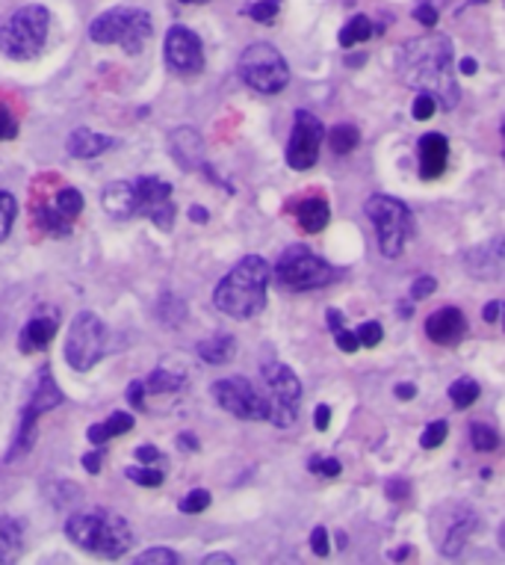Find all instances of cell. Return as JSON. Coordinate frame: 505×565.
<instances>
[{
  "label": "cell",
  "mask_w": 505,
  "mask_h": 565,
  "mask_svg": "<svg viewBox=\"0 0 505 565\" xmlns=\"http://www.w3.org/2000/svg\"><path fill=\"white\" fill-rule=\"evenodd\" d=\"M399 72L408 86L434 95L443 110H452L461 102V89L452 77V42L447 36L434 33L408 42L399 56Z\"/></svg>",
  "instance_id": "6da1fadb"
},
{
  "label": "cell",
  "mask_w": 505,
  "mask_h": 565,
  "mask_svg": "<svg viewBox=\"0 0 505 565\" xmlns=\"http://www.w3.org/2000/svg\"><path fill=\"white\" fill-rule=\"evenodd\" d=\"M269 264L260 255H248L222 278L213 290V302L222 315L234 320H251L267 308V288H269Z\"/></svg>",
  "instance_id": "7a4b0ae2"
},
{
  "label": "cell",
  "mask_w": 505,
  "mask_h": 565,
  "mask_svg": "<svg viewBox=\"0 0 505 565\" xmlns=\"http://www.w3.org/2000/svg\"><path fill=\"white\" fill-rule=\"evenodd\" d=\"M65 536L72 539L74 545L89 551V554L101 556H121L133 542L130 524L116 512L107 510H93V512H77L65 524Z\"/></svg>",
  "instance_id": "3957f363"
},
{
  "label": "cell",
  "mask_w": 505,
  "mask_h": 565,
  "mask_svg": "<svg viewBox=\"0 0 505 565\" xmlns=\"http://www.w3.org/2000/svg\"><path fill=\"white\" fill-rule=\"evenodd\" d=\"M151 36H154V21L146 10H133V7L107 10L89 28V39L95 45H119L125 54H142Z\"/></svg>",
  "instance_id": "277c9868"
},
{
  "label": "cell",
  "mask_w": 505,
  "mask_h": 565,
  "mask_svg": "<svg viewBox=\"0 0 505 565\" xmlns=\"http://www.w3.org/2000/svg\"><path fill=\"white\" fill-rule=\"evenodd\" d=\"M51 30V12L39 3H30L24 10L12 12L10 19L0 24V51L10 60L28 63L42 54Z\"/></svg>",
  "instance_id": "5b68a950"
},
{
  "label": "cell",
  "mask_w": 505,
  "mask_h": 565,
  "mask_svg": "<svg viewBox=\"0 0 505 565\" xmlns=\"http://www.w3.org/2000/svg\"><path fill=\"white\" fill-rule=\"evenodd\" d=\"M364 211L373 220L378 232V249L387 258H399L405 249V243L411 241L413 220L408 204L394 199V195H369Z\"/></svg>",
  "instance_id": "8992f818"
},
{
  "label": "cell",
  "mask_w": 505,
  "mask_h": 565,
  "mask_svg": "<svg viewBox=\"0 0 505 565\" xmlns=\"http://www.w3.org/2000/svg\"><path fill=\"white\" fill-rule=\"evenodd\" d=\"M276 276L287 290H299V294H302V290L325 288V285H331L341 273L331 267L325 258L313 255L308 246L296 243V246L284 249V255L278 258Z\"/></svg>",
  "instance_id": "52a82bcc"
},
{
  "label": "cell",
  "mask_w": 505,
  "mask_h": 565,
  "mask_svg": "<svg viewBox=\"0 0 505 565\" xmlns=\"http://www.w3.org/2000/svg\"><path fill=\"white\" fill-rule=\"evenodd\" d=\"M239 77L246 81L255 93L276 95L281 93L290 81V68H287L284 56L276 45L267 42H255L239 54Z\"/></svg>",
  "instance_id": "ba28073f"
},
{
  "label": "cell",
  "mask_w": 505,
  "mask_h": 565,
  "mask_svg": "<svg viewBox=\"0 0 505 565\" xmlns=\"http://www.w3.org/2000/svg\"><path fill=\"white\" fill-rule=\"evenodd\" d=\"M264 385H267V406H269V424L278 429L293 427L299 417V403H302V385L287 364L267 362L260 367Z\"/></svg>",
  "instance_id": "9c48e42d"
},
{
  "label": "cell",
  "mask_w": 505,
  "mask_h": 565,
  "mask_svg": "<svg viewBox=\"0 0 505 565\" xmlns=\"http://www.w3.org/2000/svg\"><path fill=\"white\" fill-rule=\"evenodd\" d=\"M107 347V326L93 311H80L72 320L68 338H65V362L72 371H93L101 362Z\"/></svg>",
  "instance_id": "30bf717a"
},
{
  "label": "cell",
  "mask_w": 505,
  "mask_h": 565,
  "mask_svg": "<svg viewBox=\"0 0 505 565\" xmlns=\"http://www.w3.org/2000/svg\"><path fill=\"white\" fill-rule=\"evenodd\" d=\"M60 403H63V391L56 388L54 376H51V367L45 364V367L39 371L36 388L30 394L28 408H24V415H21V429L19 436H15V445H12V454L7 456V462L28 454L30 447H33V441H36V420L45 415V412L60 406Z\"/></svg>",
  "instance_id": "8fae6325"
},
{
  "label": "cell",
  "mask_w": 505,
  "mask_h": 565,
  "mask_svg": "<svg viewBox=\"0 0 505 565\" xmlns=\"http://www.w3.org/2000/svg\"><path fill=\"white\" fill-rule=\"evenodd\" d=\"M476 512L464 503H443L432 512V539L447 556H459L468 539L476 533Z\"/></svg>",
  "instance_id": "7c38bea8"
},
{
  "label": "cell",
  "mask_w": 505,
  "mask_h": 565,
  "mask_svg": "<svg viewBox=\"0 0 505 565\" xmlns=\"http://www.w3.org/2000/svg\"><path fill=\"white\" fill-rule=\"evenodd\" d=\"M83 211V195L74 186H60L54 195L36 199L33 204V216L42 232L54 234V237H68L74 228V220Z\"/></svg>",
  "instance_id": "4fadbf2b"
},
{
  "label": "cell",
  "mask_w": 505,
  "mask_h": 565,
  "mask_svg": "<svg viewBox=\"0 0 505 565\" xmlns=\"http://www.w3.org/2000/svg\"><path fill=\"white\" fill-rule=\"evenodd\" d=\"M213 399L225 412H230L239 420H267L269 406L267 397L243 376H228V380L213 382Z\"/></svg>",
  "instance_id": "5bb4252c"
},
{
  "label": "cell",
  "mask_w": 505,
  "mask_h": 565,
  "mask_svg": "<svg viewBox=\"0 0 505 565\" xmlns=\"http://www.w3.org/2000/svg\"><path fill=\"white\" fill-rule=\"evenodd\" d=\"M322 137H325V128H322V121L313 113H296L293 134H290V142H287V163H290V169L308 172L320 160Z\"/></svg>",
  "instance_id": "9a60e30c"
},
{
  "label": "cell",
  "mask_w": 505,
  "mask_h": 565,
  "mask_svg": "<svg viewBox=\"0 0 505 565\" xmlns=\"http://www.w3.org/2000/svg\"><path fill=\"white\" fill-rule=\"evenodd\" d=\"M137 190V214H146L160 232L175 228V202H172V186L163 178L142 175L133 181Z\"/></svg>",
  "instance_id": "2e32d148"
},
{
  "label": "cell",
  "mask_w": 505,
  "mask_h": 565,
  "mask_svg": "<svg viewBox=\"0 0 505 565\" xmlns=\"http://www.w3.org/2000/svg\"><path fill=\"white\" fill-rule=\"evenodd\" d=\"M165 65L178 72V75H198L204 68V45L198 33H193L190 28H169L165 33Z\"/></svg>",
  "instance_id": "e0dca14e"
},
{
  "label": "cell",
  "mask_w": 505,
  "mask_h": 565,
  "mask_svg": "<svg viewBox=\"0 0 505 565\" xmlns=\"http://www.w3.org/2000/svg\"><path fill=\"white\" fill-rule=\"evenodd\" d=\"M426 334H429V341L441 343V347H455L468 334V320L459 308L447 306L426 320Z\"/></svg>",
  "instance_id": "ac0fdd59"
},
{
  "label": "cell",
  "mask_w": 505,
  "mask_h": 565,
  "mask_svg": "<svg viewBox=\"0 0 505 565\" xmlns=\"http://www.w3.org/2000/svg\"><path fill=\"white\" fill-rule=\"evenodd\" d=\"M450 163V139L443 134H426L420 137V178L434 181L447 172Z\"/></svg>",
  "instance_id": "d6986e66"
},
{
  "label": "cell",
  "mask_w": 505,
  "mask_h": 565,
  "mask_svg": "<svg viewBox=\"0 0 505 565\" xmlns=\"http://www.w3.org/2000/svg\"><path fill=\"white\" fill-rule=\"evenodd\" d=\"M101 204L104 211L116 220H130L137 214V190L128 181H112V184L104 186Z\"/></svg>",
  "instance_id": "ffe728a7"
},
{
  "label": "cell",
  "mask_w": 505,
  "mask_h": 565,
  "mask_svg": "<svg viewBox=\"0 0 505 565\" xmlns=\"http://www.w3.org/2000/svg\"><path fill=\"white\" fill-rule=\"evenodd\" d=\"M172 158L186 169V172H198V167L207 169L202 163V137L193 128H181L172 134Z\"/></svg>",
  "instance_id": "44dd1931"
},
{
  "label": "cell",
  "mask_w": 505,
  "mask_h": 565,
  "mask_svg": "<svg viewBox=\"0 0 505 565\" xmlns=\"http://www.w3.org/2000/svg\"><path fill=\"white\" fill-rule=\"evenodd\" d=\"M293 214H296V223L302 225L304 234H320L331 220L329 202L320 199V195H308V199H302V202H296Z\"/></svg>",
  "instance_id": "7402d4cb"
},
{
  "label": "cell",
  "mask_w": 505,
  "mask_h": 565,
  "mask_svg": "<svg viewBox=\"0 0 505 565\" xmlns=\"http://www.w3.org/2000/svg\"><path fill=\"white\" fill-rule=\"evenodd\" d=\"M60 317H33L24 329H21L19 347L21 352H42L47 343L54 341Z\"/></svg>",
  "instance_id": "603a6c76"
},
{
  "label": "cell",
  "mask_w": 505,
  "mask_h": 565,
  "mask_svg": "<svg viewBox=\"0 0 505 565\" xmlns=\"http://www.w3.org/2000/svg\"><path fill=\"white\" fill-rule=\"evenodd\" d=\"M65 146H68V154H72V158L86 160V158H98V154H104L107 149H112V146H116V139L104 137V134H95V130L89 128H77L72 137H68Z\"/></svg>",
  "instance_id": "cb8c5ba5"
},
{
  "label": "cell",
  "mask_w": 505,
  "mask_h": 565,
  "mask_svg": "<svg viewBox=\"0 0 505 565\" xmlns=\"http://www.w3.org/2000/svg\"><path fill=\"white\" fill-rule=\"evenodd\" d=\"M24 551V527L21 521L0 515V563H10Z\"/></svg>",
  "instance_id": "d4e9b609"
},
{
  "label": "cell",
  "mask_w": 505,
  "mask_h": 565,
  "mask_svg": "<svg viewBox=\"0 0 505 565\" xmlns=\"http://www.w3.org/2000/svg\"><path fill=\"white\" fill-rule=\"evenodd\" d=\"M133 415H128V412H112L104 424H95V427H89V441L93 445H107L110 438H119L125 436V433H130L133 429Z\"/></svg>",
  "instance_id": "484cf974"
},
{
  "label": "cell",
  "mask_w": 505,
  "mask_h": 565,
  "mask_svg": "<svg viewBox=\"0 0 505 565\" xmlns=\"http://www.w3.org/2000/svg\"><path fill=\"white\" fill-rule=\"evenodd\" d=\"M234 352H237V341H234V334H213L207 341L198 343V355H202L207 364H225L234 359Z\"/></svg>",
  "instance_id": "4316f807"
},
{
  "label": "cell",
  "mask_w": 505,
  "mask_h": 565,
  "mask_svg": "<svg viewBox=\"0 0 505 565\" xmlns=\"http://www.w3.org/2000/svg\"><path fill=\"white\" fill-rule=\"evenodd\" d=\"M470 258H479L482 260V267H473L470 273L479 278H496L499 276V269H503V243L499 241H491L487 246H482V249H476Z\"/></svg>",
  "instance_id": "83f0119b"
},
{
  "label": "cell",
  "mask_w": 505,
  "mask_h": 565,
  "mask_svg": "<svg viewBox=\"0 0 505 565\" xmlns=\"http://www.w3.org/2000/svg\"><path fill=\"white\" fill-rule=\"evenodd\" d=\"M142 385H146L148 394H175V391L184 388V373L169 371V367H157Z\"/></svg>",
  "instance_id": "f1b7e54d"
},
{
  "label": "cell",
  "mask_w": 505,
  "mask_h": 565,
  "mask_svg": "<svg viewBox=\"0 0 505 565\" xmlns=\"http://www.w3.org/2000/svg\"><path fill=\"white\" fill-rule=\"evenodd\" d=\"M358 142H361V130L355 128V125H350V121H343V125L329 130V146L334 154H350V151H355Z\"/></svg>",
  "instance_id": "f546056e"
},
{
  "label": "cell",
  "mask_w": 505,
  "mask_h": 565,
  "mask_svg": "<svg viewBox=\"0 0 505 565\" xmlns=\"http://www.w3.org/2000/svg\"><path fill=\"white\" fill-rule=\"evenodd\" d=\"M373 36V21L367 15H355L346 21V28L341 30V47H355L361 42H367Z\"/></svg>",
  "instance_id": "4dcf8cb0"
},
{
  "label": "cell",
  "mask_w": 505,
  "mask_h": 565,
  "mask_svg": "<svg viewBox=\"0 0 505 565\" xmlns=\"http://www.w3.org/2000/svg\"><path fill=\"white\" fill-rule=\"evenodd\" d=\"M329 326L331 332H334V341H337V347H341L343 352H358V338H355V332L346 329V320H343V315L337 308H329Z\"/></svg>",
  "instance_id": "1f68e13d"
},
{
  "label": "cell",
  "mask_w": 505,
  "mask_h": 565,
  "mask_svg": "<svg viewBox=\"0 0 505 565\" xmlns=\"http://www.w3.org/2000/svg\"><path fill=\"white\" fill-rule=\"evenodd\" d=\"M450 399L455 408H470L479 399V382H473L470 376H461L450 385Z\"/></svg>",
  "instance_id": "d6a6232c"
},
{
  "label": "cell",
  "mask_w": 505,
  "mask_h": 565,
  "mask_svg": "<svg viewBox=\"0 0 505 565\" xmlns=\"http://www.w3.org/2000/svg\"><path fill=\"white\" fill-rule=\"evenodd\" d=\"M470 441H473V447L482 450V454H491V450L499 447V433H496L494 427H487V424H473V427H470Z\"/></svg>",
  "instance_id": "836d02e7"
},
{
  "label": "cell",
  "mask_w": 505,
  "mask_h": 565,
  "mask_svg": "<svg viewBox=\"0 0 505 565\" xmlns=\"http://www.w3.org/2000/svg\"><path fill=\"white\" fill-rule=\"evenodd\" d=\"M125 477L137 482V486H146V489L163 486V471H160V468H148V465H130L128 471H125Z\"/></svg>",
  "instance_id": "e575fe53"
},
{
  "label": "cell",
  "mask_w": 505,
  "mask_h": 565,
  "mask_svg": "<svg viewBox=\"0 0 505 565\" xmlns=\"http://www.w3.org/2000/svg\"><path fill=\"white\" fill-rule=\"evenodd\" d=\"M278 10H281V0H258V3L246 7L243 15L255 19L258 24H272V21L278 19Z\"/></svg>",
  "instance_id": "d590c367"
},
{
  "label": "cell",
  "mask_w": 505,
  "mask_h": 565,
  "mask_svg": "<svg viewBox=\"0 0 505 565\" xmlns=\"http://www.w3.org/2000/svg\"><path fill=\"white\" fill-rule=\"evenodd\" d=\"M15 211H19L15 199L10 193H0V243L10 237L12 223H15Z\"/></svg>",
  "instance_id": "8d00e7d4"
},
{
  "label": "cell",
  "mask_w": 505,
  "mask_h": 565,
  "mask_svg": "<svg viewBox=\"0 0 505 565\" xmlns=\"http://www.w3.org/2000/svg\"><path fill=\"white\" fill-rule=\"evenodd\" d=\"M447 433H450V424H447V420H434V424H429V427L423 429V436H420V447H423V450H434V447H441L443 438H447Z\"/></svg>",
  "instance_id": "74e56055"
},
{
  "label": "cell",
  "mask_w": 505,
  "mask_h": 565,
  "mask_svg": "<svg viewBox=\"0 0 505 565\" xmlns=\"http://www.w3.org/2000/svg\"><path fill=\"white\" fill-rule=\"evenodd\" d=\"M139 565H175L178 563V554L172 547H151L146 554L137 556Z\"/></svg>",
  "instance_id": "f35d334b"
},
{
  "label": "cell",
  "mask_w": 505,
  "mask_h": 565,
  "mask_svg": "<svg viewBox=\"0 0 505 565\" xmlns=\"http://www.w3.org/2000/svg\"><path fill=\"white\" fill-rule=\"evenodd\" d=\"M211 507V491L204 489H195L186 494L184 501H181V512H186V515H195V512H204Z\"/></svg>",
  "instance_id": "ab89813d"
},
{
  "label": "cell",
  "mask_w": 505,
  "mask_h": 565,
  "mask_svg": "<svg viewBox=\"0 0 505 565\" xmlns=\"http://www.w3.org/2000/svg\"><path fill=\"white\" fill-rule=\"evenodd\" d=\"M308 471L320 473V477H329V480H334V477H341L343 465L337 462V459H322V456H313V459H308Z\"/></svg>",
  "instance_id": "60d3db41"
},
{
  "label": "cell",
  "mask_w": 505,
  "mask_h": 565,
  "mask_svg": "<svg viewBox=\"0 0 505 565\" xmlns=\"http://www.w3.org/2000/svg\"><path fill=\"white\" fill-rule=\"evenodd\" d=\"M19 137V121L12 116V110L7 104H0V142H7V139Z\"/></svg>",
  "instance_id": "b9f144b4"
},
{
  "label": "cell",
  "mask_w": 505,
  "mask_h": 565,
  "mask_svg": "<svg viewBox=\"0 0 505 565\" xmlns=\"http://www.w3.org/2000/svg\"><path fill=\"white\" fill-rule=\"evenodd\" d=\"M434 110H438V102H434V95L429 93H420L417 95V102H413V119H432Z\"/></svg>",
  "instance_id": "7bdbcfd3"
},
{
  "label": "cell",
  "mask_w": 505,
  "mask_h": 565,
  "mask_svg": "<svg viewBox=\"0 0 505 565\" xmlns=\"http://www.w3.org/2000/svg\"><path fill=\"white\" fill-rule=\"evenodd\" d=\"M382 334H385L382 323H364L358 332H355V338H358L361 347H378V343H382Z\"/></svg>",
  "instance_id": "ee69618b"
},
{
  "label": "cell",
  "mask_w": 505,
  "mask_h": 565,
  "mask_svg": "<svg viewBox=\"0 0 505 565\" xmlns=\"http://www.w3.org/2000/svg\"><path fill=\"white\" fill-rule=\"evenodd\" d=\"M311 551L316 556H329V530L325 527H313L311 533Z\"/></svg>",
  "instance_id": "f6af8a7d"
},
{
  "label": "cell",
  "mask_w": 505,
  "mask_h": 565,
  "mask_svg": "<svg viewBox=\"0 0 505 565\" xmlns=\"http://www.w3.org/2000/svg\"><path fill=\"white\" fill-rule=\"evenodd\" d=\"M434 288H438V281H434V278H429V276L417 278V281H413V288H411V299L432 297Z\"/></svg>",
  "instance_id": "bcb514c9"
},
{
  "label": "cell",
  "mask_w": 505,
  "mask_h": 565,
  "mask_svg": "<svg viewBox=\"0 0 505 565\" xmlns=\"http://www.w3.org/2000/svg\"><path fill=\"white\" fill-rule=\"evenodd\" d=\"M408 491H411V486H408L402 477H396V480L387 482V498H394V501H405V498H408Z\"/></svg>",
  "instance_id": "7dc6e473"
},
{
  "label": "cell",
  "mask_w": 505,
  "mask_h": 565,
  "mask_svg": "<svg viewBox=\"0 0 505 565\" xmlns=\"http://www.w3.org/2000/svg\"><path fill=\"white\" fill-rule=\"evenodd\" d=\"M128 399H130V406H137V408H146V385L142 382H130L128 385Z\"/></svg>",
  "instance_id": "c3c4849f"
},
{
  "label": "cell",
  "mask_w": 505,
  "mask_h": 565,
  "mask_svg": "<svg viewBox=\"0 0 505 565\" xmlns=\"http://www.w3.org/2000/svg\"><path fill=\"white\" fill-rule=\"evenodd\" d=\"M413 19L420 21V24H426V28H434V24H438V12H434V7L423 3V7H417Z\"/></svg>",
  "instance_id": "681fc988"
},
{
  "label": "cell",
  "mask_w": 505,
  "mask_h": 565,
  "mask_svg": "<svg viewBox=\"0 0 505 565\" xmlns=\"http://www.w3.org/2000/svg\"><path fill=\"white\" fill-rule=\"evenodd\" d=\"M101 462H104V450H93V454L83 456V468H86L89 473L101 471Z\"/></svg>",
  "instance_id": "f907efd6"
},
{
  "label": "cell",
  "mask_w": 505,
  "mask_h": 565,
  "mask_svg": "<svg viewBox=\"0 0 505 565\" xmlns=\"http://www.w3.org/2000/svg\"><path fill=\"white\" fill-rule=\"evenodd\" d=\"M331 424V408L329 406H316V412H313V427L320 429V433H325Z\"/></svg>",
  "instance_id": "816d5d0a"
},
{
  "label": "cell",
  "mask_w": 505,
  "mask_h": 565,
  "mask_svg": "<svg viewBox=\"0 0 505 565\" xmlns=\"http://www.w3.org/2000/svg\"><path fill=\"white\" fill-rule=\"evenodd\" d=\"M137 459L142 465H151V462H157V459H160V450H157L154 445H139L137 447Z\"/></svg>",
  "instance_id": "f5cc1de1"
},
{
  "label": "cell",
  "mask_w": 505,
  "mask_h": 565,
  "mask_svg": "<svg viewBox=\"0 0 505 565\" xmlns=\"http://www.w3.org/2000/svg\"><path fill=\"white\" fill-rule=\"evenodd\" d=\"M396 397L413 399V397H417V388H413V385H408V382H402V385H396Z\"/></svg>",
  "instance_id": "db71d44e"
},
{
  "label": "cell",
  "mask_w": 505,
  "mask_h": 565,
  "mask_svg": "<svg viewBox=\"0 0 505 565\" xmlns=\"http://www.w3.org/2000/svg\"><path fill=\"white\" fill-rule=\"evenodd\" d=\"M496 317H499V302L494 299V302H487L485 306V320L487 323H496Z\"/></svg>",
  "instance_id": "11a10c76"
},
{
  "label": "cell",
  "mask_w": 505,
  "mask_h": 565,
  "mask_svg": "<svg viewBox=\"0 0 505 565\" xmlns=\"http://www.w3.org/2000/svg\"><path fill=\"white\" fill-rule=\"evenodd\" d=\"M461 75H476V60H470V56H464L459 63Z\"/></svg>",
  "instance_id": "9f6ffc18"
},
{
  "label": "cell",
  "mask_w": 505,
  "mask_h": 565,
  "mask_svg": "<svg viewBox=\"0 0 505 565\" xmlns=\"http://www.w3.org/2000/svg\"><path fill=\"white\" fill-rule=\"evenodd\" d=\"M190 220H193V223H207V211H204V207H198V204H195V207H190Z\"/></svg>",
  "instance_id": "6f0895ef"
},
{
  "label": "cell",
  "mask_w": 505,
  "mask_h": 565,
  "mask_svg": "<svg viewBox=\"0 0 505 565\" xmlns=\"http://www.w3.org/2000/svg\"><path fill=\"white\" fill-rule=\"evenodd\" d=\"M207 563H234V556H228V554H211L207 556Z\"/></svg>",
  "instance_id": "680465c9"
},
{
  "label": "cell",
  "mask_w": 505,
  "mask_h": 565,
  "mask_svg": "<svg viewBox=\"0 0 505 565\" xmlns=\"http://www.w3.org/2000/svg\"><path fill=\"white\" fill-rule=\"evenodd\" d=\"M181 445H184L186 450H198V441H195L193 436H181Z\"/></svg>",
  "instance_id": "91938a15"
},
{
  "label": "cell",
  "mask_w": 505,
  "mask_h": 565,
  "mask_svg": "<svg viewBox=\"0 0 505 565\" xmlns=\"http://www.w3.org/2000/svg\"><path fill=\"white\" fill-rule=\"evenodd\" d=\"M181 3H207V0H181Z\"/></svg>",
  "instance_id": "94428289"
},
{
  "label": "cell",
  "mask_w": 505,
  "mask_h": 565,
  "mask_svg": "<svg viewBox=\"0 0 505 565\" xmlns=\"http://www.w3.org/2000/svg\"><path fill=\"white\" fill-rule=\"evenodd\" d=\"M473 3H485V0H473Z\"/></svg>",
  "instance_id": "6125c7cd"
}]
</instances>
